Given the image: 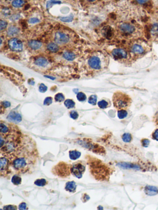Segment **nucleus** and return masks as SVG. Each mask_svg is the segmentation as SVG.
I'll use <instances>...</instances> for the list:
<instances>
[{
    "label": "nucleus",
    "instance_id": "obj_1",
    "mask_svg": "<svg viewBox=\"0 0 158 210\" xmlns=\"http://www.w3.org/2000/svg\"><path fill=\"white\" fill-rule=\"evenodd\" d=\"M91 173L98 180H106L110 178V170L103 162L95 158H92L88 161Z\"/></svg>",
    "mask_w": 158,
    "mask_h": 210
},
{
    "label": "nucleus",
    "instance_id": "obj_2",
    "mask_svg": "<svg viewBox=\"0 0 158 210\" xmlns=\"http://www.w3.org/2000/svg\"><path fill=\"white\" fill-rule=\"evenodd\" d=\"M113 101L114 107L118 110L127 109L132 104V99L129 95L121 91H117L114 94Z\"/></svg>",
    "mask_w": 158,
    "mask_h": 210
},
{
    "label": "nucleus",
    "instance_id": "obj_3",
    "mask_svg": "<svg viewBox=\"0 0 158 210\" xmlns=\"http://www.w3.org/2000/svg\"><path fill=\"white\" fill-rule=\"evenodd\" d=\"M71 165L67 164L65 162H59L53 167L52 173L59 177L66 178L71 173Z\"/></svg>",
    "mask_w": 158,
    "mask_h": 210
},
{
    "label": "nucleus",
    "instance_id": "obj_4",
    "mask_svg": "<svg viewBox=\"0 0 158 210\" xmlns=\"http://www.w3.org/2000/svg\"><path fill=\"white\" fill-rule=\"evenodd\" d=\"M27 158L24 156L17 157L12 162V165L16 171L24 173L29 168Z\"/></svg>",
    "mask_w": 158,
    "mask_h": 210
},
{
    "label": "nucleus",
    "instance_id": "obj_5",
    "mask_svg": "<svg viewBox=\"0 0 158 210\" xmlns=\"http://www.w3.org/2000/svg\"><path fill=\"white\" fill-rule=\"evenodd\" d=\"M148 45L145 42L138 41L133 43L131 46V52L136 55H141L146 53L148 50Z\"/></svg>",
    "mask_w": 158,
    "mask_h": 210
},
{
    "label": "nucleus",
    "instance_id": "obj_6",
    "mask_svg": "<svg viewBox=\"0 0 158 210\" xmlns=\"http://www.w3.org/2000/svg\"><path fill=\"white\" fill-rule=\"evenodd\" d=\"M85 171V166L80 162H76L71 166V173L77 178H82Z\"/></svg>",
    "mask_w": 158,
    "mask_h": 210
},
{
    "label": "nucleus",
    "instance_id": "obj_7",
    "mask_svg": "<svg viewBox=\"0 0 158 210\" xmlns=\"http://www.w3.org/2000/svg\"><path fill=\"white\" fill-rule=\"evenodd\" d=\"M88 65L93 69L100 70L102 67L103 62L100 57L93 55L88 60Z\"/></svg>",
    "mask_w": 158,
    "mask_h": 210
},
{
    "label": "nucleus",
    "instance_id": "obj_8",
    "mask_svg": "<svg viewBox=\"0 0 158 210\" xmlns=\"http://www.w3.org/2000/svg\"><path fill=\"white\" fill-rule=\"evenodd\" d=\"M9 47L13 51H21L23 48V44L19 39L14 38L9 41Z\"/></svg>",
    "mask_w": 158,
    "mask_h": 210
},
{
    "label": "nucleus",
    "instance_id": "obj_9",
    "mask_svg": "<svg viewBox=\"0 0 158 210\" xmlns=\"http://www.w3.org/2000/svg\"><path fill=\"white\" fill-rule=\"evenodd\" d=\"M0 171H1V175L3 176V174L6 176L7 174L9 173V161L7 158L6 157H1L0 159Z\"/></svg>",
    "mask_w": 158,
    "mask_h": 210
},
{
    "label": "nucleus",
    "instance_id": "obj_10",
    "mask_svg": "<svg viewBox=\"0 0 158 210\" xmlns=\"http://www.w3.org/2000/svg\"><path fill=\"white\" fill-rule=\"evenodd\" d=\"M54 40L59 44H64L69 41V37L62 32H56L54 35Z\"/></svg>",
    "mask_w": 158,
    "mask_h": 210
},
{
    "label": "nucleus",
    "instance_id": "obj_11",
    "mask_svg": "<svg viewBox=\"0 0 158 210\" xmlns=\"http://www.w3.org/2000/svg\"><path fill=\"white\" fill-rule=\"evenodd\" d=\"M120 30L124 34L127 35H131L135 32L136 28L134 25L127 24L124 23L120 25Z\"/></svg>",
    "mask_w": 158,
    "mask_h": 210
},
{
    "label": "nucleus",
    "instance_id": "obj_12",
    "mask_svg": "<svg viewBox=\"0 0 158 210\" xmlns=\"http://www.w3.org/2000/svg\"><path fill=\"white\" fill-rule=\"evenodd\" d=\"M7 118L8 120L13 121L14 123H19L22 120L21 115L16 112H11L8 115Z\"/></svg>",
    "mask_w": 158,
    "mask_h": 210
},
{
    "label": "nucleus",
    "instance_id": "obj_13",
    "mask_svg": "<svg viewBox=\"0 0 158 210\" xmlns=\"http://www.w3.org/2000/svg\"><path fill=\"white\" fill-rule=\"evenodd\" d=\"M114 57L118 59H125L128 55L126 51L122 49H116L112 52Z\"/></svg>",
    "mask_w": 158,
    "mask_h": 210
},
{
    "label": "nucleus",
    "instance_id": "obj_14",
    "mask_svg": "<svg viewBox=\"0 0 158 210\" xmlns=\"http://www.w3.org/2000/svg\"><path fill=\"white\" fill-rule=\"evenodd\" d=\"M76 189H77V184H75V182H74V181L68 182L66 184L65 189L69 192H71V193L75 192Z\"/></svg>",
    "mask_w": 158,
    "mask_h": 210
},
{
    "label": "nucleus",
    "instance_id": "obj_15",
    "mask_svg": "<svg viewBox=\"0 0 158 210\" xmlns=\"http://www.w3.org/2000/svg\"><path fill=\"white\" fill-rule=\"evenodd\" d=\"M28 46L33 50H38L42 47V43L38 41L32 40L28 42Z\"/></svg>",
    "mask_w": 158,
    "mask_h": 210
},
{
    "label": "nucleus",
    "instance_id": "obj_16",
    "mask_svg": "<svg viewBox=\"0 0 158 210\" xmlns=\"http://www.w3.org/2000/svg\"><path fill=\"white\" fill-rule=\"evenodd\" d=\"M35 64L40 67H46L48 64V61L46 59L44 58V57H38L35 61Z\"/></svg>",
    "mask_w": 158,
    "mask_h": 210
},
{
    "label": "nucleus",
    "instance_id": "obj_17",
    "mask_svg": "<svg viewBox=\"0 0 158 210\" xmlns=\"http://www.w3.org/2000/svg\"><path fill=\"white\" fill-rule=\"evenodd\" d=\"M81 156V153L77 150H71L69 151V157L72 160H75L80 158Z\"/></svg>",
    "mask_w": 158,
    "mask_h": 210
},
{
    "label": "nucleus",
    "instance_id": "obj_18",
    "mask_svg": "<svg viewBox=\"0 0 158 210\" xmlns=\"http://www.w3.org/2000/svg\"><path fill=\"white\" fill-rule=\"evenodd\" d=\"M9 132V128L5 124L1 123L0 124V132L1 134V136L4 135L5 137L8 135Z\"/></svg>",
    "mask_w": 158,
    "mask_h": 210
},
{
    "label": "nucleus",
    "instance_id": "obj_19",
    "mask_svg": "<svg viewBox=\"0 0 158 210\" xmlns=\"http://www.w3.org/2000/svg\"><path fill=\"white\" fill-rule=\"evenodd\" d=\"M63 57L65 59L69 61H72L74 60V59L75 58V55L74 53L70 52V51L64 52L63 53Z\"/></svg>",
    "mask_w": 158,
    "mask_h": 210
},
{
    "label": "nucleus",
    "instance_id": "obj_20",
    "mask_svg": "<svg viewBox=\"0 0 158 210\" xmlns=\"http://www.w3.org/2000/svg\"><path fill=\"white\" fill-rule=\"evenodd\" d=\"M47 49L51 52H56L59 50V46L57 44L54 43H49L47 46Z\"/></svg>",
    "mask_w": 158,
    "mask_h": 210
},
{
    "label": "nucleus",
    "instance_id": "obj_21",
    "mask_svg": "<svg viewBox=\"0 0 158 210\" xmlns=\"http://www.w3.org/2000/svg\"><path fill=\"white\" fill-rule=\"evenodd\" d=\"M19 32V29L15 26H11L9 28V29L7 30V34L9 36H14L15 35H17Z\"/></svg>",
    "mask_w": 158,
    "mask_h": 210
},
{
    "label": "nucleus",
    "instance_id": "obj_22",
    "mask_svg": "<svg viewBox=\"0 0 158 210\" xmlns=\"http://www.w3.org/2000/svg\"><path fill=\"white\" fill-rule=\"evenodd\" d=\"M98 106L100 109H105L107 108L108 107L110 106V105L109 104L108 102L105 101V100H101L100 101H99L98 103Z\"/></svg>",
    "mask_w": 158,
    "mask_h": 210
},
{
    "label": "nucleus",
    "instance_id": "obj_23",
    "mask_svg": "<svg viewBox=\"0 0 158 210\" xmlns=\"http://www.w3.org/2000/svg\"><path fill=\"white\" fill-rule=\"evenodd\" d=\"M103 34L106 37H111L112 36V30L111 27H106L103 30Z\"/></svg>",
    "mask_w": 158,
    "mask_h": 210
},
{
    "label": "nucleus",
    "instance_id": "obj_24",
    "mask_svg": "<svg viewBox=\"0 0 158 210\" xmlns=\"http://www.w3.org/2000/svg\"><path fill=\"white\" fill-rule=\"evenodd\" d=\"M64 105L67 109H72L75 107V103L72 99H67L64 101Z\"/></svg>",
    "mask_w": 158,
    "mask_h": 210
},
{
    "label": "nucleus",
    "instance_id": "obj_25",
    "mask_svg": "<svg viewBox=\"0 0 158 210\" xmlns=\"http://www.w3.org/2000/svg\"><path fill=\"white\" fill-rule=\"evenodd\" d=\"M34 184L39 187H43L47 184V181L45 179H37L35 181Z\"/></svg>",
    "mask_w": 158,
    "mask_h": 210
},
{
    "label": "nucleus",
    "instance_id": "obj_26",
    "mask_svg": "<svg viewBox=\"0 0 158 210\" xmlns=\"http://www.w3.org/2000/svg\"><path fill=\"white\" fill-rule=\"evenodd\" d=\"M127 112L125 110V109H121L118 110L117 112V116L119 119H124L127 116Z\"/></svg>",
    "mask_w": 158,
    "mask_h": 210
},
{
    "label": "nucleus",
    "instance_id": "obj_27",
    "mask_svg": "<svg viewBox=\"0 0 158 210\" xmlns=\"http://www.w3.org/2000/svg\"><path fill=\"white\" fill-rule=\"evenodd\" d=\"M11 181L13 184L16 186H18L19 184H21L22 183V179L21 177H19L17 175H14L11 179Z\"/></svg>",
    "mask_w": 158,
    "mask_h": 210
},
{
    "label": "nucleus",
    "instance_id": "obj_28",
    "mask_svg": "<svg viewBox=\"0 0 158 210\" xmlns=\"http://www.w3.org/2000/svg\"><path fill=\"white\" fill-rule=\"evenodd\" d=\"M122 138L125 142H130L132 140V136L130 133H124Z\"/></svg>",
    "mask_w": 158,
    "mask_h": 210
},
{
    "label": "nucleus",
    "instance_id": "obj_29",
    "mask_svg": "<svg viewBox=\"0 0 158 210\" xmlns=\"http://www.w3.org/2000/svg\"><path fill=\"white\" fill-rule=\"evenodd\" d=\"M25 3L24 0H14L12 3V4L15 7H22Z\"/></svg>",
    "mask_w": 158,
    "mask_h": 210
},
{
    "label": "nucleus",
    "instance_id": "obj_30",
    "mask_svg": "<svg viewBox=\"0 0 158 210\" xmlns=\"http://www.w3.org/2000/svg\"><path fill=\"white\" fill-rule=\"evenodd\" d=\"M77 98L78 101L83 102V101H86V95H85V93H83L82 92H79L77 94Z\"/></svg>",
    "mask_w": 158,
    "mask_h": 210
},
{
    "label": "nucleus",
    "instance_id": "obj_31",
    "mask_svg": "<svg viewBox=\"0 0 158 210\" xmlns=\"http://www.w3.org/2000/svg\"><path fill=\"white\" fill-rule=\"evenodd\" d=\"M61 1H57V0H49L47 2L46 4V7L48 9H50L53 5L54 4H61Z\"/></svg>",
    "mask_w": 158,
    "mask_h": 210
},
{
    "label": "nucleus",
    "instance_id": "obj_32",
    "mask_svg": "<svg viewBox=\"0 0 158 210\" xmlns=\"http://www.w3.org/2000/svg\"><path fill=\"white\" fill-rule=\"evenodd\" d=\"M54 99L56 102H61L63 101H64L65 99V97L64 95L62 94V93H57V94H56L55 97H54Z\"/></svg>",
    "mask_w": 158,
    "mask_h": 210
},
{
    "label": "nucleus",
    "instance_id": "obj_33",
    "mask_svg": "<svg viewBox=\"0 0 158 210\" xmlns=\"http://www.w3.org/2000/svg\"><path fill=\"white\" fill-rule=\"evenodd\" d=\"M97 102V96L96 95H92L88 98V103L92 105H96Z\"/></svg>",
    "mask_w": 158,
    "mask_h": 210
},
{
    "label": "nucleus",
    "instance_id": "obj_34",
    "mask_svg": "<svg viewBox=\"0 0 158 210\" xmlns=\"http://www.w3.org/2000/svg\"><path fill=\"white\" fill-rule=\"evenodd\" d=\"M74 18V16L73 15H70L69 16H66V17H60V20L63 22H72L73 21Z\"/></svg>",
    "mask_w": 158,
    "mask_h": 210
},
{
    "label": "nucleus",
    "instance_id": "obj_35",
    "mask_svg": "<svg viewBox=\"0 0 158 210\" xmlns=\"http://www.w3.org/2000/svg\"><path fill=\"white\" fill-rule=\"evenodd\" d=\"M150 140L149 139H143L141 140V143H142V145L143 147H148V146H149L150 144Z\"/></svg>",
    "mask_w": 158,
    "mask_h": 210
},
{
    "label": "nucleus",
    "instance_id": "obj_36",
    "mask_svg": "<svg viewBox=\"0 0 158 210\" xmlns=\"http://www.w3.org/2000/svg\"><path fill=\"white\" fill-rule=\"evenodd\" d=\"M53 102V99L51 97H47L44 102H43V104L45 106H49V105H51Z\"/></svg>",
    "mask_w": 158,
    "mask_h": 210
},
{
    "label": "nucleus",
    "instance_id": "obj_37",
    "mask_svg": "<svg viewBox=\"0 0 158 210\" xmlns=\"http://www.w3.org/2000/svg\"><path fill=\"white\" fill-rule=\"evenodd\" d=\"M151 138L153 140H156L158 141V128L156 129L153 132L151 135Z\"/></svg>",
    "mask_w": 158,
    "mask_h": 210
},
{
    "label": "nucleus",
    "instance_id": "obj_38",
    "mask_svg": "<svg viewBox=\"0 0 158 210\" xmlns=\"http://www.w3.org/2000/svg\"><path fill=\"white\" fill-rule=\"evenodd\" d=\"M47 89H48L47 87H46V85H45L44 84L42 83V84H40V86H39V91H40V92H43V93L47 91Z\"/></svg>",
    "mask_w": 158,
    "mask_h": 210
},
{
    "label": "nucleus",
    "instance_id": "obj_39",
    "mask_svg": "<svg viewBox=\"0 0 158 210\" xmlns=\"http://www.w3.org/2000/svg\"><path fill=\"white\" fill-rule=\"evenodd\" d=\"M70 117L74 120H77L78 117V113L76 111L72 110L70 112Z\"/></svg>",
    "mask_w": 158,
    "mask_h": 210
},
{
    "label": "nucleus",
    "instance_id": "obj_40",
    "mask_svg": "<svg viewBox=\"0 0 158 210\" xmlns=\"http://www.w3.org/2000/svg\"><path fill=\"white\" fill-rule=\"evenodd\" d=\"M151 33L152 34L156 35L158 33V25L157 24H154L152 27L151 28Z\"/></svg>",
    "mask_w": 158,
    "mask_h": 210
},
{
    "label": "nucleus",
    "instance_id": "obj_41",
    "mask_svg": "<svg viewBox=\"0 0 158 210\" xmlns=\"http://www.w3.org/2000/svg\"><path fill=\"white\" fill-rule=\"evenodd\" d=\"M7 24L6 21L1 20V22H0V30L1 31L3 30L4 28H6V27H7Z\"/></svg>",
    "mask_w": 158,
    "mask_h": 210
},
{
    "label": "nucleus",
    "instance_id": "obj_42",
    "mask_svg": "<svg viewBox=\"0 0 158 210\" xmlns=\"http://www.w3.org/2000/svg\"><path fill=\"white\" fill-rule=\"evenodd\" d=\"M153 122L155 124V125L158 127V111L155 113L153 117Z\"/></svg>",
    "mask_w": 158,
    "mask_h": 210
},
{
    "label": "nucleus",
    "instance_id": "obj_43",
    "mask_svg": "<svg viewBox=\"0 0 158 210\" xmlns=\"http://www.w3.org/2000/svg\"><path fill=\"white\" fill-rule=\"evenodd\" d=\"M39 22H40V20L38 18H36V17H33V18H30L29 21H28V22L30 24H36Z\"/></svg>",
    "mask_w": 158,
    "mask_h": 210
},
{
    "label": "nucleus",
    "instance_id": "obj_44",
    "mask_svg": "<svg viewBox=\"0 0 158 210\" xmlns=\"http://www.w3.org/2000/svg\"><path fill=\"white\" fill-rule=\"evenodd\" d=\"M2 13L3 14L4 16H8L10 15V14H11V10H9V9H7V8H5V9H3Z\"/></svg>",
    "mask_w": 158,
    "mask_h": 210
},
{
    "label": "nucleus",
    "instance_id": "obj_45",
    "mask_svg": "<svg viewBox=\"0 0 158 210\" xmlns=\"http://www.w3.org/2000/svg\"><path fill=\"white\" fill-rule=\"evenodd\" d=\"M2 106H3L4 108H7L11 106V103L8 101H3L1 103Z\"/></svg>",
    "mask_w": 158,
    "mask_h": 210
},
{
    "label": "nucleus",
    "instance_id": "obj_46",
    "mask_svg": "<svg viewBox=\"0 0 158 210\" xmlns=\"http://www.w3.org/2000/svg\"><path fill=\"white\" fill-rule=\"evenodd\" d=\"M19 209H27L26 203H24V202L21 203V204L19 205Z\"/></svg>",
    "mask_w": 158,
    "mask_h": 210
},
{
    "label": "nucleus",
    "instance_id": "obj_47",
    "mask_svg": "<svg viewBox=\"0 0 158 210\" xmlns=\"http://www.w3.org/2000/svg\"><path fill=\"white\" fill-rule=\"evenodd\" d=\"M4 209H16L17 208L14 205H7L4 207Z\"/></svg>",
    "mask_w": 158,
    "mask_h": 210
},
{
    "label": "nucleus",
    "instance_id": "obj_48",
    "mask_svg": "<svg viewBox=\"0 0 158 210\" xmlns=\"http://www.w3.org/2000/svg\"><path fill=\"white\" fill-rule=\"evenodd\" d=\"M19 18H20V15H19V14H16V15L13 16L11 17V20L14 21L17 20V19H19Z\"/></svg>",
    "mask_w": 158,
    "mask_h": 210
},
{
    "label": "nucleus",
    "instance_id": "obj_49",
    "mask_svg": "<svg viewBox=\"0 0 158 210\" xmlns=\"http://www.w3.org/2000/svg\"><path fill=\"white\" fill-rule=\"evenodd\" d=\"M135 1L140 4H145L149 1V0H135Z\"/></svg>",
    "mask_w": 158,
    "mask_h": 210
},
{
    "label": "nucleus",
    "instance_id": "obj_50",
    "mask_svg": "<svg viewBox=\"0 0 158 210\" xmlns=\"http://www.w3.org/2000/svg\"><path fill=\"white\" fill-rule=\"evenodd\" d=\"M46 77H47V78H51V79H52V80H54V78H53V77H51V76H46Z\"/></svg>",
    "mask_w": 158,
    "mask_h": 210
},
{
    "label": "nucleus",
    "instance_id": "obj_51",
    "mask_svg": "<svg viewBox=\"0 0 158 210\" xmlns=\"http://www.w3.org/2000/svg\"><path fill=\"white\" fill-rule=\"evenodd\" d=\"M88 1H95V0H88Z\"/></svg>",
    "mask_w": 158,
    "mask_h": 210
}]
</instances>
